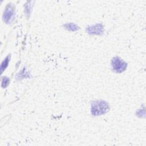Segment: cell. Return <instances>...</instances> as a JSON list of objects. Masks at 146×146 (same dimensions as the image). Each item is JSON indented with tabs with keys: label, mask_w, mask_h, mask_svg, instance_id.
Masks as SVG:
<instances>
[{
	"label": "cell",
	"mask_w": 146,
	"mask_h": 146,
	"mask_svg": "<svg viewBox=\"0 0 146 146\" xmlns=\"http://www.w3.org/2000/svg\"><path fill=\"white\" fill-rule=\"evenodd\" d=\"M91 113L93 115L98 116L106 113L110 110L108 104L103 100H96L91 104Z\"/></svg>",
	"instance_id": "obj_1"
},
{
	"label": "cell",
	"mask_w": 146,
	"mask_h": 146,
	"mask_svg": "<svg viewBox=\"0 0 146 146\" xmlns=\"http://www.w3.org/2000/svg\"><path fill=\"white\" fill-rule=\"evenodd\" d=\"M14 17V10L13 8L9 7V8H7L5 13H4L3 19L4 21H5L7 23H9L13 19Z\"/></svg>",
	"instance_id": "obj_4"
},
{
	"label": "cell",
	"mask_w": 146,
	"mask_h": 146,
	"mask_svg": "<svg viewBox=\"0 0 146 146\" xmlns=\"http://www.w3.org/2000/svg\"><path fill=\"white\" fill-rule=\"evenodd\" d=\"M111 64L113 71L117 73L123 72L127 67V63L117 56L112 59Z\"/></svg>",
	"instance_id": "obj_2"
},
{
	"label": "cell",
	"mask_w": 146,
	"mask_h": 146,
	"mask_svg": "<svg viewBox=\"0 0 146 146\" xmlns=\"http://www.w3.org/2000/svg\"><path fill=\"white\" fill-rule=\"evenodd\" d=\"M65 28L70 31H76L79 29L78 26H77L75 24L73 23H67L64 25Z\"/></svg>",
	"instance_id": "obj_5"
},
{
	"label": "cell",
	"mask_w": 146,
	"mask_h": 146,
	"mask_svg": "<svg viewBox=\"0 0 146 146\" xmlns=\"http://www.w3.org/2000/svg\"><path fill=\"white\" fill-rule=\"evenodd\" d=\"M87 33L91 34H100L103 31V27L100 24H96L87 29Z\"/></svg>",
	"instance_id": "obj_3"
}]
</instances>
